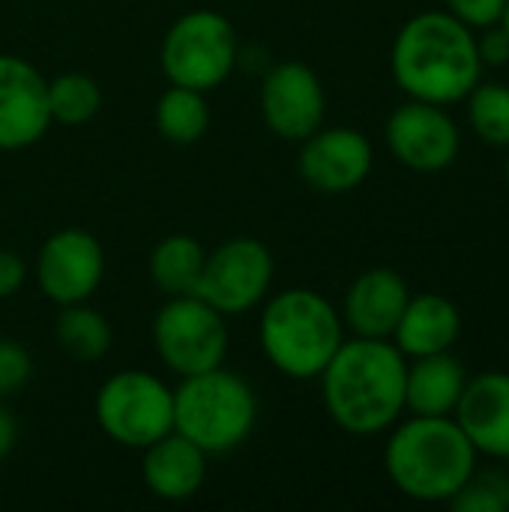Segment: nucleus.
<instances>
[{
    "label": "nucleus",
    "instance_id": "obj_24",
    "mask_svg": "<svg viewBox=\"0 0 509 512\" xmlns=\"http://www.w3.org/2000/svg\"><path fill=\"white\" fill-rule=\"evenodd\" d=\"M468 120L477 138L492 147H509V84H477L468 93Z\"/></svg>",
    "mask_w": 509,
    "mask_h": 512
},
{
    "label": "nucleus",
    "instance_id": "obj_12",
    "mask_svg": "<svg viewBox=\"0 0 509 512\" xmlns=\"http://www.w3.org/2000/svg\"><path fill=\"white\" fill-rule=\"evenodd\" d=\"M258 105L267 129L276 138L300 144L324 126L327 93L312 66L300 60H285L264 75Z\"/></svg>",
    "mask_w": 509,
    "mask_h": 512
},
{
    "label": "nucleus",
    "instance_id": "obj_5",
    "mask_svg": "<svg viewBox=\"0 0 509 512\" xmlns=\"http://www.w3.org/2000/svg\"><path fill=\"white\" fill-rule=\"evenodd\" d=\"M255 423L258 396L246 378L222 366L180 378L174 390V432L207 456H225L243 447Z\"/></svg>",
    "mask_w": 509,
    "mask_h": 512
},
{
    "label": "nucleus",
    "instance_id": "obj_25",
    "mask_svg": "<svg viewBox=\"0 0 509 512\" xmlns=\"http://www.w3.org/2000/svg\"><path fill=\"white\" fill-rule=\"evenodd\" d=\"M450 507L456 512H509V471H474Z\"/></svg>",
    "mask_w": 509,
    "mask_h": 512
},
{
    "label": "nucleus",
    "instance_id": "obj_7",
    "mask_svg": "<svg viewBox=\"0 0 509 512\" xmlns=\"http://www.w3.org/2000/svg\"><path fill=\"white\" fill-rule=\"evenodd\" d=\"M93 414L105 438L126 450H144L174 432V390L144 369H123L96 390Z\"/></svg>",
    "mask_w": 509,
    "mask_h": 512
},
{
    "label": "nucleus",
    "instance_id": "obj_13",
    "mask_svg": "<svg viewBox=\"0 0 509 512\" xmlns=\"http://www.w3.org/2000/svg\"><path fill=\"white\" fill-rule=\"evenodd\" d=\"M372 165H375V150L360 129L321 126L300 141L297 168L303 183L312 186L315 192H327V195L351 192L360 183H366Z\"/></svg>",
    "mask_w": 509,
    "mask_h": 512
},
{
    "label": "nucleus",
    "instance_id": "obj_29",
    "mask_svg": "<svg viewBox=\"0 0 509 512\" xmlns=\"http://www.w3.org/2000/svg\"><path fill=\"white\" fill-rule=\"evenodd\" d=\"M27 279V264L18 252L0 249V300H9L21 291Z\"/></svg>",
    "mask_w": 509,
    "mask_h": 512
},
{
    "label": "nucleus",
    "instance_id": "obj_33",
    "mask_svg": "<svg viewBox=\"0 0 509 512\" xmlns=\"http://www.w3.org/2000/svg\"><path fill=\"white\" fill-rule=\"evenodd\" d=\"M504 462H507V465H509V456H507V459H504Z\"/></svg>",
    "mask_w": 509,
    "mask_h": 512
},
{
    "label": "nucleus",
    "instance_id": "obj_26",
    "mask_svg": "<svg viewBox=\"0 0 509 512\" xmlns=\"http://www.w3.org/2000/svg\"><path fill=\"white\" fill-rule=\"evenodd\" d=\"M33 375V357L15 339H0V399L15 396Z\"/></svg>",
    "mask_w": 509,
    "mask_h": 512
},
{
    "label": "nucleus",
    "instance_id": "obj_28",
    "mask_svg": "<svg viewBox=\"0 0 509 512\" xmlns=\"http://www.w3.org/2000/svg\"><path fill=\"white\" fill-rule=\"evenodd\" d=\"M477 48H480L483 66H507L509 63V33L501 24L486 27L483 36H477Z\"/></svg>",
    "mask_w": 509,
    "mask_h": 512
},
{
    "label": "nucleus",
    "instance_id": "obj_20",
    "mask_svg": "<svg viewBox=\"0 0 509 512\" xmlns=\"http://www.w3.org/2000/svg\"><path fill=\"white\" fill-rule=\"evenodd\" d=\"M204 258H207V252L195 237L168 234L153 246V252L147 258V270H150L153 285L165 297H183V294H195Z\"/></svg>",
    "mask_w": 509,
    "mask_h": 512
},
{
    "label": "nucleus",
    "instance_id": "obj_32",
    "mask_svg": "<svg viewBox=\"0 0 509 512\" xmlns=\"http://www.w3.org/2000/svg\"><path fill=\"white\" fill-rule=\"evenodd\" d=\"M504 174H507V183H509V156H507V165H504Z\"/></svg>",
    "mask_w": 509,
    "mask_h": 512
},
{
    "label": "nucleus",
    "instance_id": "obj_16",
    "mask_svg": "<svg viewBox=\"0 0 509 512\" xmlns=\"http://www.w3.org/2000/svg\"><path fill=\"white\" fill-rule=\"evenodd\" d=\"M477 453L492 459L509 456V372H483L468 378L453 411Z\"/></svg>",
    "mask_w": 509,
    "mask_h": 512
},
{
    "label": "nucleus",
    "instance_id": "obj_4",
    "mask_svg": "<svg viewBox=\"0 0 509 512\" xmlns=\"http://www.w3.org/2000/svg\"><path fill=\"white\" fill-rule=\"evenodd\" d=\"M258 342L279 375L312 381L345 342V321L324 294L312 288H288L264 300Z\"/></svg>",
    "mask_w": 509,
    "mask_h": 512
},
{
    "label": "nucleus",
    "instance_id": "obj_1",
    "mask_svg": "<svg viewBox=\"0 0 509 512\" xmlns=\"http://www.w3.org/2000/svg\"><path fill=\"white\" fill-rule=\"evenodd\" d=\"M408 357L393 339H345L318 375L330 420L348 435H381L405 414Z\"/></svg>",
    "mask_w": 509,
    "mask_h": 512
},
{
    "label": "nucleus",
    "instance_id": "obj_17",
    "mask_svg": "<svg viewBox=\"0 0 509 512\" xmlns=\"http://www.w3.org/2000/svg\"><path fill=\"white\" fill-rule=\"evenodd\" d=\"M141 453H144L141 480L153 498L180 504L201 492L207 480V453L198 450L183 435L168 432L165 438L153 441Z\"/></svg>",
    "mask_w": 509,
    "mask_h": 512
},
{
    "label": "nucleus",
    "instance_id": "obj_10",
    "mask_svg": "<svg viewBox=\"0 0 509 512\" xmlns=\"http://www.w3.org/2000/svg\"><path fill=\"white\" fill-rule=\"evenodd\" d=\"M105 279V249L84 228L54 231L36 255V285L54 306L87 303Z\"/></svg>",
    "mask_w": 509,
    "mask_h": 512
},
{
    "label": "nucleus",
    "instance_id": "obj_23",
    "mask_svg": "<svg viewBox=\"0 0 509 512\" xmlns=\"http://www.w3.org/2000/svg\"><path fill=\"white\" fill-rule=\"evenodd\" d=\"M102 108L99 84L84 72H63L48 81V111L51 123L60 126H84Z\"/></svg>",
    "mask_w": 509,
    "mask_h": 512
},
{
    "label": "nucleus",
    "instance_id": "obj_2",
    "mask_svg": "<svg viewBox=\"0 0 509 512\" xmlns=\"http://www.w3.org/2000/svg\"><path fill=\"white\" fill-rule=\"evenodd\" d=\"M390 69L408 99L453 105L483 81L477 33L450 12H420L393 39Z\"/></svg>",
    "mask_w": 509,
    "mask_h": 512
},
{
    "label": "nucleus",
    "instance_id": "obj_21",
    "mask_svg": "<svg viewBox=\"0 0 509 512\" xmlns=\"http://www.w3.org/2000/svg\"><path fill=\"white\" fill-rule=\"evenodd\" d=\"M54 339L66 357L78 363H96L111 351L114 333L102 312L87 303H72L60 306V315L54 321Z\"/></svg>",
    "mask_w": 509,
    "mask_h": 512
},
{
    "label": "nucleus",
    "instance_id": "obj_19",
    "mask_svg": "<svg viewBox=\"0 0 509 512\" xmlns=\"http://www.w3.org/2000/svg\"><path fill=\"white\" fill-rule=\"evenodd\" d=\"M468 372L450 351L414 357L405 372V411L420 417H450L462 399Z\"/></svg>",
    "mask_w": 509,
    "mask_h": 512
},
{
    "label": "nucleus",
    "instance_id": "obj_14",
    "mask_svg": "<svg viewBox=\"0 0 509 512\" xmlns=\"http://www.w3.org/2000/svg\"><path fill=\"white\" fill-rule=\"evenodd\" d=\"M48 126V78L24 57L0 54V150L33 147Z\"/></svg>",
    "mask_w": 509,
    "mask_h": 512
},
{
    "label": "nucleus",
    "instance_id": "obj_22",
    "mask_svg": "<svg viewBox=\"0 0 509 512\" xmlns=\"http://www.w3.org/2000/svg\"><path fill=\"white\" fill-rule=\"evenodd\" d=\"M156 129L171 144H195L210 129V108L201 90L168 84L156 102Z\"/></svg>",
    "mask_w": 509,
    "mask_h": 512
},
{
    "label": "nucleus",
    "instance_id": "obj_31",
    "mask_svg": "<svg viewBox=\"0 0 509 512\" xmlns=\"http://www.w3.org/2000/svg\"><path fill=\"white\" fill-rule=\"evenodd\" d=\"M501 27L509 33V0H507V9H504V18H501Z\"/></svg>",
    "mask_w": 509,
    "mask_h": 512
},
{
    "label": "nucleus",
    "instance_id": "obj_30",
    "mask_svg": "<svg viewBox=\"0 0 509 512\" xmlns=\"http://www.w3.org/2000/svg\"><path fill=\"white\" fill-rule=\"evenodd\" d=\"M15 441H18V426H15V417H12V411L0 402V462L12 453V447H15Z\"/></svg>",
    "mask_w": 509,
    "mask_h": 512
},
{
    "label": "nucleus",
    "instance_id": "obj_9",
    "mask_svg": "<svg viewBox=\"0 0 509 512\" xmlns=\"http://www.w3.org/2000/svg\"><path fill=\"white\" fill-rule=\"evenodd\" d=\"M273 273L276 264L267 243L255 237H231L207 252L195 297L210 303L225 318L243 315L267 300Z\"/></svg>",
    "mask_w": 509,
    "mask_h": 512
},
{
    "label": "nucleus",
    "instance_id": "obj_6",
    "mask_svg": "<svg viewBox=\"0 0 509 512\" xmlns=\"http://www.w3.org/2000/svg\"><path fill=\"white\" fill-rule=\"evenodd\" d=\"M240 57L234 24L216 9H192L180 15L159 48V63L168 84L192 90H216L228 81Z\"/></svg>",
    "mask_w": 509,
    "mask_h": 512
},
{
    "label": "nucleus",
    "instance_id": "obj_15",
    "mask_svg": "<svg viewBox=\"0 0 509 512\" xmlns=\"http://www.w3.org/2000/svg\"><path fill=\"white\" fill-rule=\"evenodd\" d=\"M411 300L408 282L390 267L360 273L342 300V321L354 336L390 339Z\"/></svg>",
    "mask_w": 509,
    "mask_h": 512
},
{
    "label": "nucleus",
    "instance_id": "obj_18",
    "mask_svg": "<svg viewBox=\"0 0 509 512\" xmlns=\"http://www.w3.org/2000/svg\"><path fill=\"white\" fill-rule=\"evenodd\" d=\"M462 333V315L453 300L441 294H411L396 330H393V345L405 357H429V354H444L459 342Z\"/></svg>",
    "mask_w": 509,
    "mask_h": 512
},
{
    "label": "nucleus",
    "instance_id": "obj_11",
    "mask_svg": "<svg viewBox=\"0 0 509 512\" xmlns=\"http://www.w3.org/2000/svg\"><path fill=\"white\" fill-rule=\"evenodd\" d=\"M390 153L411 171L435 174L450 168L462 150V132L444 105L408 99L384 126Z\"/></svg>",
    "mask_w": 509,
    "mask_h": 512
},
{
    "label": "nucleus",
    "instance_id": "obj_8",
    "mask_svg": "<svg viewBox=\"0 0 509 512\" xmlns=\"http://www.w3.org/2000/svg\"><path fill=\"white\" fill-rule=\"evenodd\" d=\"M153 348L177 378L219 369L228 354L225 315L195 294L168 297L153 318Z\"/></svg>",
    "mask_w": 509,
    "mask_h": 512
},
{
    "label": "nucleus",
    "instance_id": "obj_27",
    "mask_svg": "<svg viewBox=\"0 0 509 512\" xmlns=\"http://www.w3.org/2000/svg\"><path fill=\"white\" fill-rule=\"evenodd\" d=\"M507 9V0H447V12L465 21L471 30H486L492 24H501Z\"/></svg>",
    "mask_w": 509,
    "mask_h": 512
},
{
    "label": "nucleus",
    "instance_id": "obj_3",
    "mask_svg": "<svg viewBox=\"0 0 509 512\" xmlns=\"http://www.w3.org/2000/svg\"><path fill=\"white\" fill-rule=\"evenodd\" d=\"M477 447L453 417H420L393 426L384 447L390 483L411 501L450 504L477 471Z\"/></svg>",
    "mask_w": 509,
    "mask_h": 512
}]
</instances>
